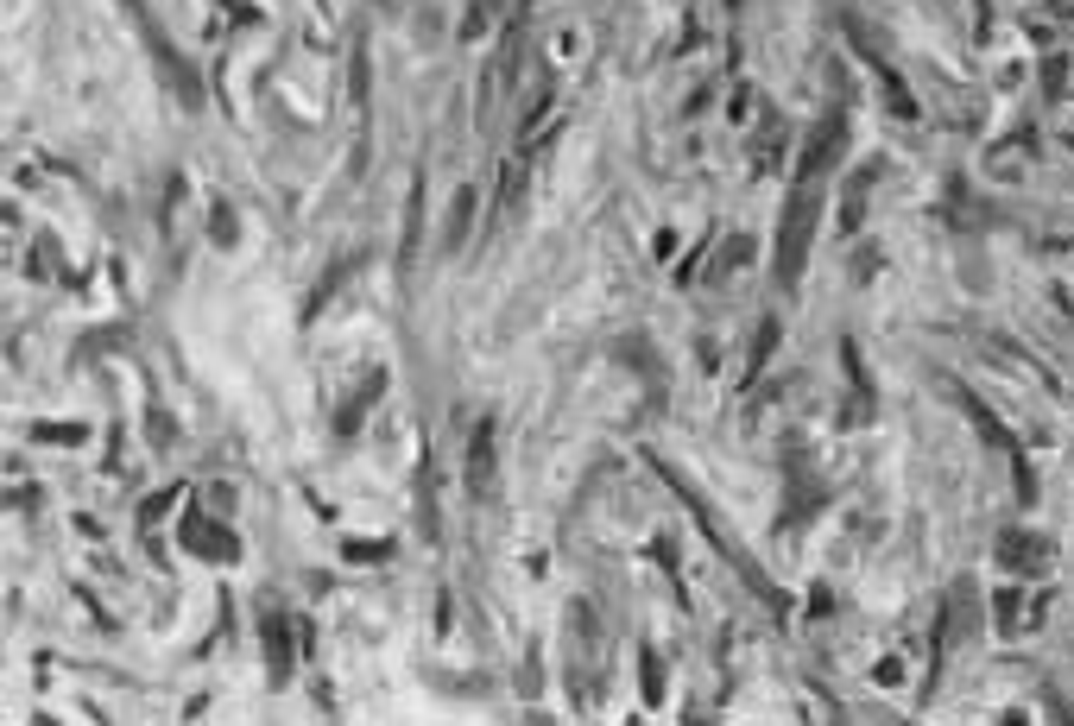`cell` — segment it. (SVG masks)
<instances>
[{"label":"cell","instance_id":"6da1fadb","mask_svg":"<svg viewBox=\"0 0 1074 726\" xmlns=\"http://www.w3.org/2000/svg\"><path fill=\"white\" fill-rule=\"evenodd\" d=\"M815 221H822V196H815V184H797L790 203H784V228H778V285H797L803 278Z\"/></svg>","mask_w":1074,"mask_h":726},{"label":"cell","instance_id":"7a4b0ae2","mask_svg":"<svg viewBox=\"0 0 1074 726\" xmlns=\"http://www.w3.org/2000/svg\"><path fill=\"white\" fill-rule=\"evenodd\" d=\"M127 13H133L139 38H146V45H152V64H158V76H165V83L177 89V102H184V108H203V83H196V70L184 64V57H177V45H171V38H165V32L152 26V13L139 7V0H127Z\"/></svg>","mask_w":1074,"mask_h":726},{"label":"cell","instance_id":"3957f363","mask_svg":"<svg viewBox=\"0 0 1074 726\" xmlns=\"http://www.w3.org/2000/svg\"><path fill=\"white\" fill-rule=\"evenodd\" d=\"M841 152H847V114L834 108L822 127L809 133V152H803V165H797V184H815V177H828L834 165H841Z\"/></svg>","mask_w":1074,"mask_h":726},{"label":"cell","instance_id":"277c9868","mask_svg":"<svg viewBox=\"0 0 1074 726\" xmlns=\"http://www.w3.org/2000/svg\"><path fill=\"white\" fill-rule=\"evenodd\" d=\"M184 550H196L203 562H241V537L228 524H209L203 512H190L184 518Z\"/></svg>","mask_w":1074,"mask_h":726},{"label":"cell","instance_id":"5b68a950","mask_svg":"<svg viewBox=\"0 0 1074 726\" xmlns=\"http://www.w3.org/2000/svg\"><path fill=\"white\" fill-rule=\"evenodd\" d=\"M260 644H266V682L278 689V682L291 676V613H266L260 619Z\"/></svg>","mask_w":1074,"mask_h":726},{"label":"cell","instance_id":"8992f818","mask_svg":"<svg viewBox=\"0 0 1074 726\" xmlns=\"http://www.w3.org/2000/svg\"><path fill=\"white\" fill-rule=\"evenodd\" d=\"M468 493L474 499L493 493V417H481L474 436H468Z\"/></svg>","mask_w":1074,"mask_h":726},{"label":"cell","instance_id":"52a82bcc","mask_svg":"<svg viewBox=\"0 0 1074 726\" xmlns=\"http://www.w3.org/2000/svg\"><path fill=\"white\" fill-rule=\"evenodd\" d=\"M417 221H424V171H411V196H405V240H399V272H411V253H417Z\"/></svg>","mask_w":1074,"mask_h":726},{"label":"cell","instance_id":"ba28073f","mask_svg":"<svg viewBox=\"0 0 1074 726\" xmlns=\"http://www.w3.org/2000/svg\"><path fill=\"white\" fill-rule=\"evenodd\" d=\"M474 203H481V196H474L468 184L455 190V209H449V228H443V253H462V240H468V228H474Z\"/></svg>","mask_w":1074,"mask_h":726},{"label":"cell","instance_id":"9c48e42d","mask_svg":"<svg viewBox=\"0 0 1074 726\" xmlns=\"http://www.w3.org/2000/svg\"><path fill=\"white\" fill-rule=\"evenodd\" d=\"M999 556L1011 562V569H1030V575H1037V569H1043V537H1024V531H1005V537H999Z\"/></svg>","mask_w":1074,"mask_h":726},{"label":"cell","instance_id":"30bf717a","mask_svg":"<svg viewBox=\"0 0 1074 726\" xmlns=\"http://www.w3.org/2000/svg\"><path fill=\"white\" fill-rule=\"evenodd\" d=\"M380 392H386V373H373L367 386H361V392L348 398V411L335 417V430H342V436H354V423H361V411H367V405H373V398H380Z\"/></svg>","mask_w":1074,"mask_h":726},{"label":"cell","instance_id":"8fae6325","mask_svg":"<svg viewBox=\"0 0 1074 726\" xmlns=\"http://www.w3.org/2000/svg\"><path fill=\"white\" fill-rule=\"evenodd\" d=\"M771 348H778V316L759 322V341H752V367H746V379H759V367L771 360Z\"/></svg>","mask_w":1074,"mask_h":726},{"label":"cell","instance_id":"7c38bea8","mask_svg":"<svg viewBox=\"0 0 1074 726\" xmlns=\"http://www.w3.org/2000/svg\"><path fill=\"white\" fill-rule=\"evenodd\" d=\"M866 184H872V171H853V184H847V209H841V228H847V234L860 228V196H866Z\"/></svg>","mask_w":1074,"mask_h":726},{"label":"cell","instance_id":"4fadbf2b","mask_svg":"<svg viewBox=\"0 0 1074 726\" xmlns=\"http://www.w3.org/2000/svg\"><path fill=\"white\" fill-rule=\"evenodd\" d=\"M639 670H645V701L658 708V701H664V670H658V651H639Z\"/></svg>","mask_w":1074,"mask_h":726},{"label":"cell","instance_id":"5bb4252c","mask_svg":"<svg viewBox=\"0 0 1074 726\" xmlns=\"http://www.w3.org/2000/svg\"><path fill=\"white\" fill-rule=\"evenodd\" d=\"M348 266H354V259L342 253V259H335V272H329V278H323V285H316V291H310V316H316V310H323V304H329V291H335V285H342V278H348Z\"/></svg>","mask_w":1074,"mask_h":726},{"label":"cell","instance_id":"9a60e30c","mask_svg":"<svg viewBox=\"0 0 1074 726\" xmlns=\"http://www.w3.org/2000/svg\"><path fill=\"white\" fill-rule=\"evenodd\" d=\"M367 95H373V64H367V45L354 51V102H361V114H367Z\"/></svg>","mask_w":1074,"mask_h":726},{"label":"cell","instance_id":"2e32d148","mask_svg":"<svg viewBox=\"0 0 1074 726\" xmlns=\"http://www.w3.org/2000/svg\"><path fill=\"white\" fill-rule=\"evenodd\" d=\"M32 436H38V442H83L89 430H83V423H38Z\"/></svg>","mask_w":1074,"mask_h":726},{"label":"cell","instance_id":"e0dca14e","mask_svg":"<svg viewBox=\"0 0 1074 726\" xmlns=\"http://www.w3.org/2000/svg\"><path fill=\"white\" fill-rule=\"evenodd\" d=\"M209 234H215V240H222V247H234V234H241V228H234V215H228V203H215V215H209Z\"/></svg>","mask_w":1074,"mask_h":726},{"label":"cell","instance_id":"ac0fdd59","mask_svg":"<svg viewBox=\"0 0 1074 726\" xmlns=\"http://www.w3.org/2000/svg\"><path fill=\"white\" fill-rule=\"evenodd\" d=\"M386 550H392V543H348V556H354V562H380Z\"/></svg>","mask_w":1074,"mask_h":726},{"label":"cell","instance_id":"d6986e66","mask_svg":"<svg viewBox=\"0 0 1074 726\" xmlns=\"http://www.w3.org/2000/svg\"><path fill=\"white\" fill-rule=\"evenodd\" d=\"M727 7H740V0H727Z\"/></svg>","mask_w":1074,"mask_h":726}]
</instances>
